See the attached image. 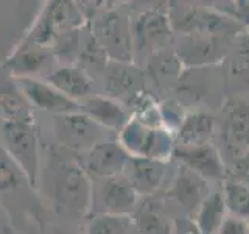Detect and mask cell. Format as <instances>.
<instances>
[{"label":"cell","instance_id":"6da1fadb","mask_svg":"<svg viewBox=\"0 0 249 234\" xmlns=\"http://www.w3.org/2000/svg\"><path fill=\"white\" fill-rule=\"evenodd\" d=\"M44 187L59 214L73 218L90 214L92 179L78 158L64 150L52 153L44 172Z\"/></svg>","mask_w":249,"mask_h":234},{"label":"cell","instance_id":"7a4b0ae2","mask_svg":"<svg viewBox=\"0 0 249 234\" xmlns=\"http://www.w3.org/2000/svg\"><path fill=\"white\" fill-rule=\"evenodd\" d=\"M84 19L86 16L81 8L73 2H66V0L45 2L22 42L53 49L59 38L80 30Z\"/></svg>","mask_w":249,"mask_h":234},{"label":"cell","instance_id":"3957f363","mask_svg":"<svg viewBox=\"0 0 249 234\" xmlns=\"http://www.w3.org/2000/svg\"><path fill=\"white\" fill-rule=\"evenodd\" d=\"M119 142L132 158H148L167 162L173 158L175 136L163 127H150L134 117L119 133Z\"/></svg>","mask_w":249,"mask_h":234},{"label":"cell","instance_id":"277c9868","mask_svg":"<svg viewBox=\"0 0 249 234\" xmlns=\"http://www.w3.org/2000/svg\"><path fill=\"white\" fill-rule=\"evenodd\" d=\"M0 142L35 187L39 172V136L35 120L0 122Z\"/></svg>","mask_w":249,"mask_h":234},{"label":"cell","instance_id":"5b68a950","mask_svg":"<svg viewBox=\"0 0 249 234\" xmlns=\"http://www.w3.org/2000/svg\"><path fill=\"white\" fill-rule=\"evenodd\" d=\"M171 28L184 36L202 35V36H221L231 38L241 28V23L229 16L210 11L207 8L195 6H175L168 14Z\"/></svg>","mask_w":249,"mask_h":234},{"label":"cell","instance_id":"8992f818","mask_svg":"<svg viewBox=\"0 0 249 234\" xmlns=\"http://www.w3.org/2000/svg\"><path fill=\"white\" fill-rule=\"evenodd\" d=\"M90 35L112 61L132 62L134 59L131 22L120 13L109 10L97 14L92 19Z\"/></svg>","mask_w":249,"mask_h":234},{"label":"cell","instance_id":"52a82bcc","mask_svg":"<svg viewBox=\"0 0 249 234\" xmlns=\"http://www.w3.org/2000/svg\"><path fill=\"white\" fill-rule=\"evenodd\" d=\"M139 205V195L123 175L92 179L90 214L131 217Z\"/></svg>","mask_w":249,"mask_h":234},{"label":"cell","instance_id":"ba28073f","mask_svg":"<svg viewBox=\"0 0 249 234\" xmlns=\"http://www.w3.org/2000/svg\"><path fill=\"white\" fill-rule=\"evenodd\" d=\"M173 33L167 14L158 10H146L137 14L131 22L134 57L137 53H145L150 58L151 55L165 50V45L170 44Z\"/></svg>","mask_w":249,"mask_h":234},{"label":"cell","instance_id":"9c48e42d","mask_svg":"<svg viewBox=\"0 0 249 234\" xmlns=\"http://www.w3.org/2000/svg\"><path fill=\"white\" fill-rule=\"evenodd\" d=\"M54 133L59 144L70 152L84 153L93 145L106 140V130L81 113V109L76 113L54 116Z\"/></svg>","mask_w":249,"mask_h":234},{"label":"cell","instance_id":"30bf717a","mask_svg":"<svg viewBox=\"0 0 249 234\" xmlns=\"http://www.w3.org/2000/svg\"><path fill=\"white\" fill-rule=\"evenodd\" d=\"M131 156L119 140H103L78 158L90 179L112 178L123 175Z\"/></svg>","mask_w":249,"mask_h":234},{"label":"cell","instance_id":"8fae6325","mask_svg":"<svg viewBox=\"0 0 249 234\" xmlns=\"http://www.w3.org/2000/svg\"><path fill=\"white\" fill-rule=\"evenodd\" d=\"M14 84L27 98L30 106L39 109V111L53 116L80 111V103L61 94L44 78H14Z\"/></svg>","mask_w":249,"mask_h":234},{"label":"cell","instance_id":"7c38bea8","mask_svg":"<svg viewBox=\"0 0 249 234\" xmlns=\"http://www.w3.org/2000/svg\"><path fill=\"white\" fill-rule=\"evenodd\" d=\"M56 61L53 49L20 42L3 66L13 78H45L56 69Z\"/></svg>","mask_w":249,"mask_h":234},{"label":"cell","instance_id":"4fadbf2b","mask_svg":"<svg viewBox=\"0 0 249 234\" xmlns=\"http://www.w3.org/2000/svg\"><path fill=\"white\" fill-rule=\"evenodd\" d=\"M173 158L195 172L196 175L202 176L207 181H224L228 178V167L221 158L220 152L213 145H175Z\"/></svg>","mask_w":249,"mask_h":234},{"label":"cell","instance_id":"5bb4252c","mask_svg":"<svg viewBox=\"0 0 249 234\" xmlns=\"http://www.w3.org/2000/svg\"><path fill=\"white\" fill-rule=\"evenodd\" d=\"M229 38L221 36H202V35H189L184 36L182 42L175 50L179 61L184 66L192 69H202L204 66L223 59L228 52Z\"/></svg>","mask_w":249,"mask_h":234},{"label":"cell","instance_id":"9a60e30c","mask_svg":"<svg viewBox=\"0 0 249 234\" xmlns=\"http://www.w3.org/2000/svg\"><path fill=\"white\" fill-rule=\"evenodd\" d=\"M221 137L233 159L249 150V105L240 98L229 100L223 111Z\"/></svg>","mask_w":249,"mask_h":234},{"label":"cell","instance_id":"2e32d148","mask_svg":"<svg viewBox=\"0 0 249 234\" xmlns=\"http://www.w3.org/2000/svg\"><path fill=\"white\" fill-rule=\"evenodd\" d=\"M105 74V88L111 98H126L129 103L139 94L145 92L143 75L132 62H107Z\"/></svg>","mask_w":249,"mask_h":234},{"label":"cell","instance_id":"e0dca14e","mask_svg":"<svg viewBox=\"0 0 249 234\" xmlns=\"http://www.w3.org/2000/svg\"><path fill=\"white\" fill-rule=\"evenodd\" d=\"M80 109L106 131L120 133L131 120V114L122 101L107 96H90L81 101Z\"/></svg>","mask_w":249,"mask_h":234},{"label":"cell","instance_id":"ac0fdd59","mask_svg":"<svg viewBox=\"0 0 249 234\" xmlns=\"http://www.w3.org/2000/svg\"><path fill=\"white\" fill-rule=\"evenodd\" d=\"M167 172V162L148 158H132L128 162L123 176L128 179L137 195L150 197L159 189Z\"/></svg>","mask_w":249,"mask_h":234},{"label":"cell","instance_id":"d6986e66","mask_svg":"<svg viewBox=\"0 0 249 234\" xmlns=\"http://www.w3.org/2000/svg\"><path fill=\"white\" fill-rule=\"evenodd\" d=\"M170 194L187 213L195 214L201 203L210 194V187L207 179L179 164V169L175 174L173 183H171Z\"/></svg>","mask_w":249,"mask_h":234},{"label":"cell","instance_id":"ffe728a7","mask_svg":"<svg viewBox=\"0 0 249 234\" xmlns=\"http://www.w3.org/2000/svg\"><path fill=\"white\" fill-rule=\"evenodd\" d=\"M44 80L76 103H81L83 100L90 97L92 78L83 67H78L75 64L59 66Z\"/></svg>","mask_w":249,"mask_h":234},{"label":"cell","instance_id":"44dd1931","mask_svg":"<svg viewBox=\"0 0 249 234\" xmlns=\"http://www.w3.org/2000/svg\"><path fill=\"white\" fill-rule=\"evenodd\" d=\"M215 133V119L204 111L185 114L182 123L175 133L176 145H202L209 144Z\"/></svg>","mask_w":249,"mask_h":234},{"label":"cell","instance_id":"7402d4cb","mask_svg":"<svg viewBox=\"0 0 249 234\" xmlns=\"http://www.w3.org/2000/svg\"><path fill=\"white\" fill-rule=\"evenodd\" d=\"M132 217L137 234H173L175 225L170 222L160 205L153 200L139 203Z\"/></svg>","mask_w":249,"mask_h":234},{"label":"cell","instance_id":"603a6c76","mask_svg":"<svg viewBox=\"0 0 249 234\" xmlns=\"http://www.w3.org/2000/svg\"><path fill=\"white\" fill-rule=\"evenodd\" d=\"M226 213L223 192H210L193 214V223L199 234H216L228 217Z\"/></svg>","mask_w":249,"mask_h":234},{"label":"cell","instance_id":"cb8c5ba5","mask_svg":"<svg viewBox=\"0 0 249 234\" xmlns=\"http://www.w3.org/2000/svg\"><path fill=\"white\" fill-rule=\"evenodd\" d=\"M35 120L33 109L16 84L0 86V122Z\"/></svg>","mask_w":249,"mask_h":234},{"label":"cell","instance_id":"d4e9b609","mask_svg":"<svg viewBox=\"0 0 249 234\" xmlns=\"http://www.w3.org/2000/svg\"><path fill=\"white\" fill-rule=\"evenodd\" d=\"M181 66H182V62L179 61L178 55L175 52L162 50L148 58L150 75L153 77L154 83H158L160 88L175 86L179 81Z\"/></svg>","mask_w":249,"mask_h":234},{"label":"cell","instance_id":"484cf974","mask_svg":"<svg viewBox=\"0 0 249 234\" xmlns=\"http://www.w3.org/2000/svg\"><path fill=\"white\" fill-rule=\"evenodd\" d=\"M226 209L232 217L249 223V187L232 178H226L223 184Z\"/></svg>","mask_w":249,"mask_h":234},{"label":"cell","instance_id":"4316f807","mask_svg":"<svg viewBox=\"0 0 249 234\" xmlns=\"http://www.w3.org/2000/svg\"><path fill=\"white\" fill-rule=\"evenodd\" d=\"M25 186L31 187L28 178L0 142V192H13Z\"/></svg>","mask_w":249,"mask_h":234},{"label":"cell","instance_id":"83f0119b","mask_svg":"<svg viewBox=\"0 0 249 234\" xmlns=\"http://www.w3.org/2000/svg\"><path fill=\"white\" fill-rule=\"evenodd\" d=\"M134 223L123 215H92L88 223V234H132Z\"/></svg>","mask_w":249,"mask_h":234},{"label":"cell","instance_id":"f1b7e54d","mask_svg":"<svg viewBox=\"0 0 249 234\" xmlns=\"http://www.w3.org/2000/svg\"><path fill=\"white\" fill-rule=\"evenodd\" d=\"M231 74L233 80L249 86V41L241 42L235 49L231 62Z\"/></svg>","mask_w":249,"mask_h":234},{"label":"cell","instance_id":"f546056e","mask_svg":"<svg viewBox=\"0 0 249 234\" xmlns=\"http://www.w3.org/2000/svg\"><path fill=\"white\" fill-rule=\"evenodd\" d=\"M228 174L231 175L229 178L243 183L249 187V150H246L245 153H241L240 156H237V158L233 159L232 169Z\"/></svg>","mask_w":249,"mask_h":234},{"label":"cell","instance_id":"4dcf8cb0","mask_svg":"<svg viewBox=\"0 0 249 234\" xmlns=\"http://www.w3.org/2000/svg\"><path fill=\"white\" fill-rule=\"evenodd\" d=\"M216 234H248V223L235 217H226L220 231Z\"/></svg>","mask_w":249,"mask_h":234},{"label":"cell","instance_id":"1f68e13d","mask_svg":"<svg viewBox=\"0 0 249 234\" xmlns=\"http://www.w3.org/2000/svg\"><path fill=\"white\" fill-rule=\"evenodd\" d=\"M175 230L176 234H199L195 223L190 220H178L175 225Z\"/></svg>","mask_w":249,"mask_h":234},{"label":"cell","instance_id":"d6a6232c","mask_svg":"<svg viewBox=\"0 0 249 234\" xmlns=\"http://www.w3.org/2000/svg\"><path fill=\"white\" fill-rule=\"evenodd\" d=\"M52 234H73V233H70V231H64V230H53Z\"/></svg>","mask_w":249,"mask_h":234},{"label":"cell","instance_id":"836d02e7","mask_svg":"<svg viewBox=\"0 0 249 234\" xmlns=\"http://www.w3.org/2000/svg\"><path fill=\"white\" fill-rule=\"evenodd\" d=\"M248 234H249V223H248Z\"/></svg>","mask_w":249,"mask_h":234}]
</instances>
